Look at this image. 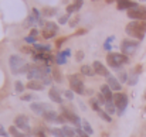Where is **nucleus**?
<instances>
[{"label": "nucleus", "instance_id": "1", "mask_svg": "<svg viewBox=\"0 0 146 137\" xmlns=\"http://www.w3.org/2000/svg\"><path fill=\"white\" fill-rule=\"evenodd\" d=\"M125 31L128 36L136 38L138 41L143 40L146 34V21L142 20H135V21H131L126 27H125Z\"/></svg>", "mask_w": 146, "mask_h": 137}, {"label": "nucleus", "instance_id": "2", "mask_svg": "<svg viewBox=\"0 0 146 137\" xmlns=\"http://www.w3.org/2000/svg\"><path fill=\"white\" fill-rule=\"evenodd\" d=\"M9 64H10V71L16 75L17 74H24V72L27 74L29 69H30V65L26 64V61L19 55H11L10 59H9Z\"/></svg>", "mask_w": 146, "mask_h": 137}, {"label": "nucleus", "instance_id": "3", "mask_svg": "<svg viewBox=\"0 0 146 137\" xmlns=\"http://www.w3.org/2000/svg\"><path fill=\"white\" fill-rule=\"evenodd\" d=\"M106 61H108V65L113 69H119L123 64H128L129 62V58L128 55L125 54H119V52H109L108 57H106Z\"/></svg>", "mask_w": 146, "mask_h": 137}, {"label": "nucleus", "instance_id": "4", "mask_svg": "<svg viewBox=\"0 0 146 137\" xmlns=\"http://www.w3.org/2000/svg\"><path fill=\"white\" fill-rule=\"evenodd\" d=\"M68 81H70L71 91L74 93H78V95H84L85 93V86H84V82H82L80 75H70Z\"/></svg>", "mask_w": 146, "mask_h": 137}, {"label": "nucleus", "instance_id": "5", "mask_svg": "<svg viewBox=\"0 0 146 137\" xmlns=\"http://www.w3.org/2000/svg\"><path fill=\"white\" fill-rule=\"evenodd\" d=\"M113 103L116 106V110H118V115H122L128 106V96L125 93H121V92H116L113 95Z\"/></svg>", "mask_w": 146, "mask_h": 137}, {"label": "nucleus", "instance_id": "6", "mask_svg": "<svg viewBox=\"0 0 146 137\" xmlns=\"http://www.w3.org/2000/svg\"><path fill=\"white\" fill-rule=\"evenodd\" d=\"M139 47V41L138 40H123L122 44H121V48H122V54L125 55H129V54H133L136 51V48Z\"/></svg>", "mask_w": 146, "mask_h": 137}, {"label": "nucleus", "instance_id": "7", "mask_svg": "<svg viewBox=\"0 0 146 137\" xmlns=\"http://www.w3.org/2000/svg\"><path fill=\"white\" fill-rule=\"evenodd\" d=\"M128 17L132 20H146V7H136V9H131L128 10Z\"/></svg>", "mask_w": 146, "mask_h": 137}, {"label": "nucleus", "instance_id": "8", "mask_svg": "<svg viewBox=\"0 0 146 137\" xmlns=\"http://www.w3.org/2000/svg\"><path fill=\"white\" fill-rule=\"evenodd\" d=\"M62 116H64V117H65V119H67L68 122L74 123V124H75V126H78V127H80V126L82 124L81 119H80V117H78V116H77L75 113L70 112V110H68V109H65V107L62 109Z\"/></svg>", "mask_w": 146, "mask_h": 137}, {"label": "nucleus", "instance_id": "9", "mask_svg": "<svg viewBox=\"0 0 146 137\" xmlns=\"http://www.w3.org/2000/svg\"><path fill=\"white\" fill-rule=\"evenodd\" d=\"M31 110L34 112V113H37V115H44L47 110H50V106L47 103H41V102H34V103H31Z\"/></svg>", "mask_w": 146, "mask_h": 137}, {"label": "nucleus", "instance_id": "10", "mask_svg": "<svg viewBox=\"0 0 146 137\" xmlns=\"http://www.w3.org/2000/svg\"><path fill=\"white\" fill-rule=\"evenodd\" d=\"M92 67H94V69H95V72H97L98 75H102V76H106V78L111 75L109 71H108V68H106L102 62H99V61H95Z\"/></svg>", "mask_w": 146, "mask_h": 137}, {"label": "nucleus", "instance_id": "11", "mask_svg": "<svg viewBox=\"0 0 146 137\" xmlns=\"http://www.w3.org/2000/svg\"><path fill=\"white\" fill-rule=\"evenodd\" d=\"M118 9L119 10H131V9H136L138 3L131 1V0H118Z\"/></svg>", "mask_w": 146, "mask_h": 137}, {"label": "nucleus", "instance_id": "12", "mask_svg": "<svg viewBox=\"0 0 146 137\" xmlns=\"http://www.w3.org/2000/svg\"><path fill=\"white\" fill-rule=\"evenodd\" d=\"M14 123H16V127H19V129H23V130H29V117L27 116H17L16 117V120H14Z\"/></svg>", "mask_w": 146, "mask_h": 137}, {"label": "nucleus", "instance_id": "13", "mask_svg": "<svg viewBox=\"0 0 146 137\" xmlns=\"http://www.w3.org/2000/svg\"><path fill=\"white\" fill-rule=\"evenodd\" d=\"M106 81H108V85H109V88L112 89V91H116L119 92L122 89V85H121V82L113 76V75H109L108 78H106Z\"/></svg>", "mask_w": 146, "mask_h": 137}, {"label": "nucleus", "instance_id": "14", "mask_svg": "<svg viewBox=\"0 0 146 137\" xmlns=\"http://www.w3.org/2000/svg\"><path fill=\"white\" fill-rule=\"evenodd\" d=\"M27 89H31V91H43V88H44V84L41 82V81H29L27 82Z\"/></svg>", "mask_w": 146, "mask_h": 137}, {"label": "nucleus", "instance_id": "15", "mask_svg": "<svg viewBox=\"0 0 146 137\" xmlns=\"http://www.w3.org/2000/svg\"><path fill=\"white\" fill-rule=\"evenodd\" d=\"M82 4H84V0H75L72 4H70V6L67 7V13H68V14H71V13L78 11V10L82 7Z\"/></svg>", "mask_w": 146, "mask_h": 137}, {"label": "nucleus", "instance_id": "16", "mask_svg": "<svg viewBox=\"0 0 146 137\" xmlns=\"http://www.w3.org/2000/svg\"><path fill=\"white\" fill-rule=\"evenodd\" d=\"M48 96H50V99H51L52 102H55V103H61V102H62V99H61V95H60V92L57 91L55 88H51V89H50Z\"/></svg>", "mask_w": 146, "mask_h": 137}, {"label": "nucleus", "instance_id": "17", "mask_svg": "<svg viewBox=\"0 0 146 137\" xmlns=\"http://www.w3.org/2000/svg\"><path fill=\"white\" fill-rule=\"evenodd\" d=\"M80 71H81V74L85 75V76H94V75L97 74L92 65H82Z\"/></svg>", "mask_w": 146, "mask_h": 137}, {"label": "nucleus", "instance_id": "18", "mask_svg": "<svg viewBox=\"0 0 146 137\" xmlns=\"http://www.w3.org/2000/svg\"><path fill=\"white\" fill-rule=\"evenodd\" d=\"M101 93L108 99V100H112L113 99V95H112V89L109 88V85H102L101 86Z\"/></svg>", "mask_w": 146, "mask_h": 137}, {"label": "nucleus", "instance_id": "19", "mask_svg": "<svg viewBox=\"0 0 146 137\" xmlns=\"http://www.w3.org/2000/svg\"><path fill=\"white\" fill-rule=\"evenodd\" d=\"M43 117L47 120V122H57V117H58V115H57V112L55 110H47L44 115H43Z\"/></svg>", "mask_w": 146, "mask_h": 137}, {"label": "nucleus", "instance_id": "20", "mask_svg": "<svg viewBox=\"0 0 146 137\" xmlns=\"http://www.w3.org/2000/svg\"><path fill=\"white\" fill-rule=\"evenodd\" d=\"M104 107H105V112H106V113H109V115L116 113V106H115L113 100H106V103L104 105Z\"/></svg>", "mask_w": 146, "mask_h": 137}, {"label": "nucleus", "instance_id": "21", "mask_svg": "<svg viewBox=\"0 0 146 137\" xmlns=\"http://www.w3.org/2000/svg\"><path fill=\"white\" fill-rule=\"evenodd\" d=\"M97 113H98V116H99V117H101L102 120H105V122H108V123H111V120H112V117H111V115H109V113H106V112H105L104 109H99V110H98Z\"/></svg>", "mask_w": 146, "mask_h": 137}, {"label": "nucleus", "instance_id": "22", "mask_svg": "<svg viewBox=\"0 0 146 137\" xmlns=\"http://www.w3.org/2000/svg\"><path fill=\"white\" fill-rule=\"evenodd\" d=\"M62 133H64V137H74L75 133H77V130H74V129L68 127V126H64L62 127Z\"/></svg>", "mask_w": 146, "mask_h": 137}, {"label": "nucleus", "instance_id": "23", "mask_svg": "<svg viewBox=\"0 0 146 137\" xmlns=\"http://www.w3.org/2000/svg\"><path fill=\"white\" fill-rule=\"evenodd\" d=\"M81 126H82V130H84V132H85L87 134H90V136H91V134L94 133V130H92V127L90 126V123H88L87 120H82V124H81Z\"/></svg>", "mask_w": 146, "mask_h": 137}, {"label": "nucleus", "instance_id": "24", "mask_svg": "<svg viewBox=\"0 0 146 137\" xmlns=\"http://www.w3.org/2000/svg\"><path fill=\"white\" fill-rule=\"evenodd\" d=\"M55 62H57L58 65H64V64L67 62V57H64L62 52H60V54L55 57Z\"/></svg>", "mask_w": 146, "mask_h": 137}, {"label": "nucleus", "instance_id": "25", "mask_svg": "<svg viewBox=\"0 0 146 137\" xmlns=\"http://www.w3.org/2000/svg\"><path fill=\"white\" fill-rule=\"evenodd\" d=\"M138 79H139V78H138V74H136V72L132 74V75H129V76H128V85H131V86L135 85V84L138 82Z\"/></svg>", "mask_w": 146, "mask_h": 137}, {"label": "nucleus", "instance_id": "26", "mask_svg": "<svg viewBox=\"0 0 146 137\" xmlns=\"http://www.w3.org/2000/svg\"><path fill=\"white\" fill-rule=\"evenodd\" d=\"M34 49H37V51H43V52H50V49H51V47L50 45H41V44H34Z\"/></svg>", "mask_w": 146, "mask_h": 137}, {"label": "nucleus", "instance_id": "27", "mask_svg": "<svg viewBox=\"0 0 146 137\" xmlns=\"http://www.w3.org/2000/svg\"><path fill=\"white\" fill-rule=\"evenodd\" d=\"M118 81L119 82H128V74L125 71H119L118 74Z\"/></svg>", "mask_w": 146, "mask_h": 137}, {"label": "nucleus", "instance_id": "28", "mask_svg": "<svg viewBox=\"0 0 146 137\" xmlns=\"http://www.w3.org/2000/svg\"><path fill=\"white\" fill-rule=\"evenodd\" d=\"M90 105H91V107H92V109H94L95 112H98V110L101 109V107H99L101 105L98 103V100H97V99H95V97H92V99H90Z\"/></svg>", "mask_w": 146, "mask_h": 137}, {"label": "nucleus", "instance_id": "29", "mask_svg": "<svg viewBox=\"0 0 146 137\" xmlns=\"http://www.w3.org/2000/svg\"><path fill=\"white\" fill-rule=\"evenodd\" d=\"M48 132L51 133V134H52V136L64 137V133H62V129H50Z\"/></svg>", "mask_w": 146, "mask_h": 137}, {"label": "nucleus", "instance_id": "30", "mask_svg": "<svg viewBox=\"0 0 146 137\" xmlns=\"http://www.w3.org/2000/svg\"><path fill=\"white\" fill-rule=\"evenodd\" d=\"M46 30L57 33V31H58V27H57V26H55L54 23H51V21H48V23H46Z\"/></svg>", "mask_w": 146, "mask_h": 137}, {"label": "nucleus", "instance_id": "31", "mask_svg": "<svg viewBox=\"0 0 146 137\" xmlns=\"http://www.w3.org/2000/svg\"><path fill=\"white\" fill-rule=\"evenodd\" d=\"M14 88H16V92H17V93H21V92L26 89V88H24V85H23L20 81H16V84H14Z\"/></svg>", "mask_w": 146, "mask_h": 137}, {"label": "nucleus", "instance_id": "32", "mask_svg": "<svg viewBox=\"0 0 146 137\" xmlns=\"http://www.w3.org/2000/svg\"><path fill=\"white\" fill-rule=\"evenodd\" d=\"M44 16H47V17H51V16H54L57 11H55V9H52V7H48V9H44Z\"/></svg>", "mask_w": 146, "mask_h": 137}, {"label": "nucleus", "instance_id": "33", "mask_svg": "<svg viewBox=\"0 0 146 137\" xmlns=\"http://www.w3.org/2000/svg\"><path fill=\"white\" fill-rule=\"evenodd\" d=\"M68 18H70V14H68V13H67V14H62V16L58 17V23H60V24H65V23L68 21Z\"/></svg>", "mask_w": 146, "mask_h": 137}, {"label": "nucleus", "instance_id": "34", "mask_svg": "<svg viewBox=\"0 0 146 137\" xmlns=\"http://www.w3.org/2000/svg\"><path fill=\"white\" fill-rule=\"evenodd\" d=\"M55 34H57V33H54V31H48V30H44V31H43V37H44V38H47V40L52 38Z\"/></svg>", "mask_w": 146, "mask_h": 137}, {"label": "nucleus", "instance_id": "35", "mask_svg": "<svg viewBox=\"0 0 146 137\" xmlns=\"http://www.w3.org/2000/svg\"><path fill=\"white\" fill-rule=\"evenodd\" d=\"M97 100H98V103H99V105H102V106H104V105L106 103V100H108V99H106L102 93H99V95H98V97H97Z\"/></svg>", "mask_w": 146, "mask_h": 137}, {"label": "nucleus", "instance_id": "36", "mask_svg": "<svg viewBox=\"0 0 146 137\" xmlns=\"http://www.w3.org/2000/svg\"><path fill=\"white\" fill-rule=\"evenodd\" d=\"M52 75H54V81H55V82H61V81H62V78H61V72H58L57 69L52 72Z\"/></svg>", "mask_w": 146, "mask_h": 137}, {"label": "nucleus", "instance_id": "37", "mask_svg": "<svg viewBox=\"0 0 146 137\" xmlns=\"http://www.w3.org/2000/svg\"><path fill=\"white\" fill-rule=\"evenodd\" d=\"M33 99H36V97L31 93H27V95H23L21 96V100H24V102H29V100H33Z\"/></svg>", "mask_w": 146, "mask_h": 137}, {"label": "nucleus", "instance_id": "38", "mask_svg": "<svg viewBox=\"0 0 146 137\" xmlns=\"http://www.w3.org/2000/svg\"><path fill=\"white\" fill-rule=\"evenodd\" d=\"M64 95H65V97L70 99V100H72V97H74V92L72 91H65L64 92Z\"/></svg>", "mask_w": 146, "mask_h": 137}, {"label": "nucleus", "instance_id": "39", "mask_svg": "<svg viewBox=\"0 0 146 137\" xmlns=\"http://www.w3.org/2000/svg\"><path fill=\"white\" fill-rule=\"evenodd\" d=\"M9 132H10V134H11V136H16V134H19V132H17V127H16V126H11V127L9 129Z\"/></svg>", "mask_w": 146, "mask_h": 137}, {"label": "nucleus", "instance_id": "40", "mask_svg": "<svg viewBox=\"0 0 146 137\" xmlns=\"http://www.w3.org/2000/svg\"><path fill=\"white\" fill-rule=\"evenodd\" d=\"M78 21H80V17H75V18H72V20L70 21V26H71V27H75V26L78 24Z\"/></svg>", "mask_w": 146, "mask_h": 137}, {"label": "nucleus", "instance_id": "41", "mask_svg": "<svg viewBox=\"0 0 146 137\" xmlns=\"http://www.w3.org/2000/svg\"><path fill=\"white\" fill-rule=\"evenodd\" d=\"M26 43H30V44H36V37H31V36L26 37Z\"/></svg>", "mask_w": 146, "mask_h": 137}, {"label": "nucleus", "instance_id": "42", "mask_svg": "<svg viewBox=\"0 0 146 137\" xmlns=\"http://www.w3.org/2000/svg\"><path fill=\"white\" fill-rule=\"evenodd\" d=\"M75 58H77V61H78V62H81V59L84 58V52H82V51H78V52H77V57H75Z\"/></svg>", "mask_w": 146, "mask_h": 137}, {"label": "nucleus", "instance_id": "43", "mask_svg": "<svg viewBox=\"0 0 146 137\" xmlns=\"http://www.w3.org/2000/svg\"><path fill=\"white\" fill-rule=\"evenodd\" d=\"M77 133H78V136L80 137H90V134H87V133H85L84 130H81V129H78V130H77Z\"/></svg>", "mask_w": 146, "mask_h": 137}, {"label": "nucleus", "instance_id": "44", "mask_svg": "<svg viewBox=\"0 0 146 137\" xmlns=\"http://www.w3.org/2000/svg\"><path fill=\"white\" fill-rule=\"evenodd\" d=\"M50 82H51L50 76H48V75H44V78H43V84H44V85H48Z\"/></svg>", "mask_w": 146, "mask_h": 137}, {"label": "nucleus", "instance_id": "45", "mask_svg": "<svg viewBox=\"0 0 146 137\" xmlns=\"http://www.w3.org/2000/svg\"><path fill=\"white\" fill-rule=\"evenodd\" d=\"M0 136H3V137H7V136H9V134L6 133V130H4L3 127H0Z\"/></svg>", "mask_w": 146, "mask_h": 137}, {"label": "nucleus", "instance_id": "46", "mask_svg": "<svg viewBox=\"0 0 146 137\" xmlns=\"http://www.w3.org/2000/svg\"><path fill=\"white\" fill-rule=\"evenodd\" d=\"M37 34H38V31H37V28H33V30H31V33H30V36H31V37H36Z\"/></svg>", "mask_w": 146, "mask_h": 137}, {"label": "nucleus", "instance_id": "47", "mask_svg": "<svg viewBox=\"0 0 146 137\" xmlns=\"http://www.w3.org/2000/svg\"><path fill=\"white\" fill-rule=\"evenodd\" d=\"M70 54H71V49H64L62 51V55L64 57H70Z\"/></svg>", "mask_w": 146, "mask_h": 137}, {"label": "nucleus", "instance_id": "48", "mask_svg": "<svg viewBox=\"0 0 146 137\" xmlns=\"http://www.w3.org/2000/svg\"><path fill=\"white\" fill-rule=\"evenodd\" d=\"M104 47H105V49H108V51H109V49H111V44H109V41H106V43L104 44Z\"/></svg>", "mask_w": 146, "mask_h": 137}, {"label": "nucleus", "instance_id": "49", "mask_svg": "<svg viewBox=\"0 0 146 137\" xmlns=\"http://www.w3.org/2000/svg\"><path fill=\"white\" fill-rule=\"evenodd\" d=\"M13 137H27L24 133H19V134H16V136H13Z\"/></svg>", "mask_w": 146, "mask_h": 137}, {"label": "nucleus", "instance_id": "50", "mask_svg": "<svg viewBox=\"0 0 146 137\" xmlns=\"http://www.w3.org/2000/svg\"><path fill=\"white\" fill-rule=\"evenodd\" d=\"M139 1H145V0H139Z\"/></svg>", "mask_w": 146, "mask_h": 137}, {"label": "nucleus", "instance_id": "51", "mask_svg": "<svg viewBox=\"0 0 146 137\" xmlns=\"http://www.w3.org/2000/svg\"><path fill=\"white\" fill-rule=\"evenodd\" d=\"M145 110H146V107H145Z\"/></svg>", "mask_w": 146, "mask_h": 137}, {"label": "nucleus", "instance_id": "52", "mask_svg": "<svg viewBox=\"0 0 146 137\" xmlns=\"http://www.w3.org/2000/svg\"><path fill=\"white\" fill-rule=\"evenodd\" d=\"M92 1H94V0H92Z\"/></svg>", "mask_w": 146, "mask_h": 137}]
</instances>
